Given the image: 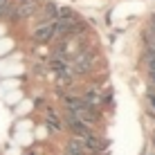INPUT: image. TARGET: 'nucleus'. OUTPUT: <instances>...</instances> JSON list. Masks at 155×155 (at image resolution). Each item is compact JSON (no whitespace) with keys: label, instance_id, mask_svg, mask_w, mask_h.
<instances>
[{"label":"nucleus","instance_id":"obj_1","mask_svg":"<svg viewBox=\"0 0 155 155\" xmlns=\"http://www.w3.org/2000/svg\"><path fill=\"white\" fill-rule=\"evenodd\" d=\"M94 68V54L92 50H81L77 52L72 58H70V72L72 77H85V74H90Z\"/></svg>","mask_w":155,"mask_h":155},{"label":"nucleus","instance_id":"obj_2","mask_svg":"<svg viewBox=\"0 0 155 155\" xmlns=\"http://www.w3.org/2000/svg\"><path fill=\"white\" fill-rule=\"evenodd\" d=\"M31 38H34L36 43H50L54 41V34H52V25L50 23H38V27H34V31H31Z\"/></svg>","mask_w":155,"mask_h":155},{"label":"nucleus","instance_id":"obj_3","mask_svg":"<svg viewBox=\"0 0 155 155\" xmlns=\"http://www.w3.org/2000/svg\"><path fill=\"white\" fill-rule=\"evenodd\" d=\"M45 126L50 128V133L63 130V121H61V117H58L54 110H47V113H45Z\"/></svg>","mask_w":155,"mask_h":155},{"label":"nucleus","instance_id":"obj_4","mask_svg":"<svg viewBox=\"0 0 155 155\" xmlns=\"http://www.w3.org/2000/svg\"><path fill=\"white\" fill-rule=\"evenodd\" d=\"M41 12V9H38ZM56 12H58V7L54 2H47V5H43V12H41V23H52V20H56Z\"/></svg>","mask_w":155,"mask_h":155},{"label":"nucleus","instance_id":"obj_5","mask_svg":"<svg viewBox=\"0 0 155 155\" xmlns=\"http://www.w3.org/2000/svg\"><path fill=\"white\" fill-rule=\"evenodd\" d=\"M142 41H144V45H146V54L155 56V36L148 29H144L142 31Z\"/></svg>","mask_w":155,"mask_h":155},{"label":"nucleus","instance_id":"obj_6","mask_svg":"<svg viewBox=\"0 0 155 155\" xmlns=\"http://www.w3.org/2000/svg\"><path fill=\"white\" fill-rule=\"evenodd\" d=\"M146 108L155 110V90H151V88H146Z\"/></svg>","mask_w":155,"mask_h":155},{"label":"nucleus","instance_id":"obj_7","mask_svg":"<svg viewBox=\"0 0 155 155\" xmlns=\"http://www.w3.org/2000/svg\"><path fill=\"white\" fill-rule=\"evenodd\" d=\"M148 88L155 90V72H148Z\"/></svg>","mask_w":155,"mask_h":155},{"label":"nucleus","instance_id":"obj_8","mask_svg":"<svg viewBox=\"0 0 155 155\" xmlns=\"http://www.w3.org/2000/svg\"><path fill=\"white\" fill-rule=\"evenodd\" d=\"M9 2H12V0H0V14H2L5 12V7H7V5Z\"/></svg>","mask_w":155,"mask_h":155},{"label":"nucleus","instance_id":"obj_9","mask_svg":"<svg viewBox=\"0 0 155 155\" xmlns=\"http://www.w3.org/2000/svg\"><path fill=\"white\" fill-rule=\"evenodd\" d=\"M151 142H153V148H155V133H153V137H151Z\"/></svg>","mask_w":155,"mask_h":155},{"label":"nucleus","instance_id":"obj_10","mask_svg":"<svg viewBox=\"0 0 155 155\" xmlns=\"http://www.w3.org/2000/svg\"><path fill=\"white\" fill-rule=\"evenodd\" d=\"M151 155H155V153H151Z\"/></svg>","mask_w":155,"mask_h":155}]
</instances>
